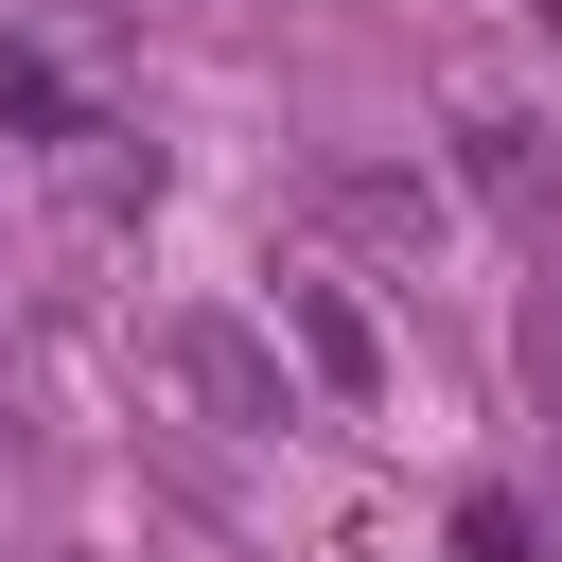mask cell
<instances>
[{
	"mask_svg": "<svg viewBox=\"0 0 562 562\" xmlns=\"http://www.w3.org/2000/svg\"><path fill=\"white\" fill-rule=\"evenodd\" d=\"M281 316H299V351H316V386H351V404H369V386H386V334H369V316H351V299H334V281H316V263H299V281H281Z\"/></svg>",
	"mask_w": 562,
	"mask_h": 562,
	"instance_id": "obj_1",
	"label": "cell"
},
{
	"mask_svg": "<svg viewBox=\"0 0 562 562\" xmlns=\"http://www.w3.org/2000/svg\"><path fill=\"white\" fill-rule=\"evenodd\" d=\"M176 369H193V404H228V422H299V404L263 386V351H246L228 316H176Z\"/></svg>",
	"mask_w": 562,
	"mask_h": 562,
	"instance_id": "obj_2",
	"label": "cell"
}]
</instances>
